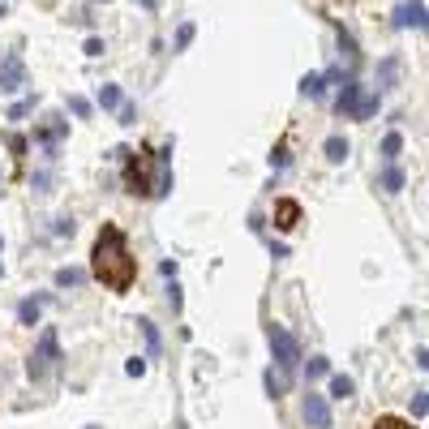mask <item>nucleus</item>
<instances>
[{"label":"nucleus","mask_w":429,"mask_h":429,"mask_svg":"<svg viewBox=\"0 0 429 429\" xmlns=\"http://www.w3.org/2000/svg\"><path fill=\"white\" fill-rule=\"evenodd\" d=\"M26 146H30V142H26L22 133H9V151L18 155V159H26Z\"/></svg>","instance_id":"nucleus-30"},{"label":"nucleus","mask_w":429,"mask_h":429,"mask_svg":"<svg viewBox=\"0 0 429 429\" xmlns=\"http://www.w3.org/2000/svg\"><path fill=\"white\" fill-rule=\"evenodd\" d=\"M361 94H365V86L356 82V77H343V90H339V99H335V112H339L343 120H352L356 103H361Z\"/></svg>","instance_id":"nucleus-9"},{"label":"nucleus","mask_w":429,"mask_h":429,"mask_svg":"<svg viewBox=\"0 0 429 429\" xmlns=\"http://www.w3.org/2000/svg\"><path fill=\"white\" fill-rule=\"evenodd\" d=\"M0 249H5V241H0Z\"/></svg>","instance_id":"nucleus-36"},{"label":"nucleus","mask_w":429,"mask_h":429,"mask_svg":"<svg viewBox=\"0 0 429 429\" xmlns=\"http://www.w3.org/2000/svg\"><path fill=\"white\" fill-rule=\"evenodd\" d=\"M90 429H94V425H90Z\"/></svg>","instance_id":"nucleus-38"},{"label":"nucleus","mask_w":429,"mask_h":429,"mask_svg":"<svg viewBox=\"0 0 429 429\" xmlns=\"http://www.w3.org/2000/svg\"><path fill=\"white\" fill-rule=\"evenodd\" d=\"M82 279H86L82 271H73V266H60V271H56V288H77Z\"/></svg>","instance_id":"nucleus-22"},{"label":"nucleus","mask_w":429,"mask_h":429,"mask_svg":"<svg viewBox=\"0 0 429 429\" xmlns=\"http://www.w3.org/2000/svg\"><path fill=\"white\" fill-rule=\"evenodd\" d=\"M300 408H305V421H309V429H330V404H326V395L309 391Z\"/></svg>","instance_id":"nucleus-8"},{"label":"nucleus","mask_w":429,"mask_h":429,"mask_svg":"<svg viewBox=\"0 0 429 429\" xmlns=\"http://www.w3.org/2000/svg\"><path fill=\"white\" fill-rule=\"evenodd\" d=\"M82 52H86V56H103V39H99V35H90Z\"/></svg>","instance_id":"nucleus-31"},{"label":"nucleus","mask_w":429,"mask_h":429,"mask_svg":"<svg viewBox=\"0 0 429 429\" xmlns=\"http://www.w3.org/2000/svg\"><path fill=\"white\" fill-rule=\"evenodd\" d=\"M395 82H400V60H395V56H387L382 65H378V94H382V90H391Z\"/></svg>","instance_id":"nucleus-12"},{"label":"nucleus","mask_w":429,"mask_h":429,"mask_svg":"<svg viewBox=\"0 0 429 429\" xmlns=\"http://www.w3.org/2000/svg\"><path fill=\"white\" fill-rule=\"evenodd\" d=\"M138 120V107L133 103H120V125H133Z\"/></svg>","instance_id":"nucleus-32"},{"label":"nucleus","mask_w":429,"mask_h":429,"mask_svg":"<svg viewBox=\"0 0 429 429\" xmlns=\"http://www.w3.org/2000/svg\"><path fill=\"white\" fill-rule=\"evenodd\" d=\"M0 275H5V266H0Z\"/></svg>","instance_id":"nucleus-35"},{"label":"nucleus","mask_w":429,"mask_h":429,"mask_svg":"<svg viewBox=\"0 0 429 429\" xmlns=\"http://www.w3.org/2000/svg\"><path fill=\"white\" fill-rule=\"evenodd\" d=\"M65 133H69V120H65V116H47L39 129H35V142L47 151V159H56V151H60V142H65Z\"/></svg>","instance_id":"nucleus-5"},{"label":"nucleus","mask_w":429,"mask_h":429,"mask_svg":"<svg viewBox=\"0 0 429 429\" xmlns=\"http://www.w3.org/2000/svg\"><path fill=\"white\" fill-rule=\"evenodd\" d=\"M369 429H421V425H412V421H404V417H391V412H382V417L369 421Z\"/></svg>","instance_id":"nucleus-17"},{"label":"nucleus","mask_w":429,"mask_h":429,"mask_svg":"<svg viewBox=\"0 0 429 429\" xmlns=\"http://www.w3.org/2000/svg\"><path fill=\"white\" fill-rule=\"evenodd\" d=\"M296 224H300V202L296 198H279L275 202V228L279 232H292Z\"/></svg>","instance_id":"nucleus-10"},{"label":"nucleus","mask_w":429,"mask_h":429,"mask_svg":"<svg viewBox=\"0 0 429 429\" xmlns=\"http://www.w3.org/2000/svg\"><path fill=\"white\" fill-rule=\"evenodd\" d=\"M404 185H408V177H404V168H395V164H391V168L382 172V189H387V194H400V189H404Z\"/></svg>","instance_id":"nucleus-18"},{"label":"nucleus","mask_w":429,"mask_h":429,"mask_svg":"<svg viewBox=\"0 0 429 429\" xmlns=\"http://www.w3.org/2000/svg\"><path fill=\"white\" fill-rule=\"evenodd\" d=\"M189 43H194V22H181V30H177V52H185Z\"/></svg>","instance_id":"nucleus-27"},{"label":"nucleus","mask_w":429,"mask_h":429,"mask_svg":"<svg viewBox=\"0 0 429 429\" xmlns=\"http://www.w3.org/2000/svg\"><path fill=\"white\" fill-rule=\"evenodd\" d=\"M35 112V94H30V99H22V103H13L9 107V120H22V116H30Z\"/></svg>","instance_id":"nucleus-25"},{"label":"nucleus","mask_w":429,"mask_h":429,"mask_svg":"<svg viewBox=\"0 0 429 429\" xmlns=\"http://www.w3.org/2000/svg\"><path fill=\"white\" fill-rule=\"evenodd\" d=\"M159 5V0H142V9H155Z\"/></svg>","instance_id":"nucleus-33"},{"label":"nucleus","mask_w":429,"mask_h":429,"mask_svg":"<svg viewBox=\"0 0 429 429\" xmlns=\"http://www.w3.org/2000/svg\"><path fill=\"white\" fill-rule=\"evenodd\" d=\"M26 86V60L18 52L0 56V90H22Z\"/></svg>","instance_id":"nucleus-6"},{"label":"nucleus","mask_w":429,"mask_h":429,"mask_svg":"<svg viewBox=\"0 0 429 429\" xmlns=\"http://www.w3.org/2000/svg\"><path fill=\"white\" fill-rule=\"evenodd\" d=\"M391 22L400 26V30H425V0H404V5H395L391 13Z\"/></svg>","instance_id":"nucleus-7"},{"label":"nucleus","mask_w":429,"mask_h":429,"mask_svg":"<svg viewBox=\"0 0 429 429\" xmlns=\"http://www.w3.org/2000/svg\"><path fill=\"white\" fill-rule=\"evenodd\" d=\"M266 339H271V352H275V365H279V369H283V374H296L300 361H305V356H300V339L292 335L288 326H279V322L266 326Z\"/></svg>","instance_id":"nucleus-4"},{"label":"nucleus","mask_w":429,"mask_h":429,"mask_svg":"<svg viewBox=\"0 0 429 429\" xmlns=\"http://www.w3.org/2000/svg\"><path fill=\"white\" fill-rule=\"evenodd\" d=\"M90 275L116 296L133 288L138 258L129 253V236L120 232V224H103L99 228V236H94V245H90Z\"/></svg>","instance_id":"nucleus-1"},{"label":"nucleus","mask_w":429,"mask_h":429,"mask_svg":"<svg viewBox=\"0 0 429 429\" xmlns=\"http://www.w3.org/2000/svg\"><path fill=\"white\" fill-rule=\"evenodd\" d=\"M352 391H356V382L348 374H335L330 378V400H352Z\"/></svg>","instance_id":"nucleus-16"},{"label":"nucleus","mask_w":429,"mask_h":429,"mask_svg":"<svg viewBox=\"0 0 429 429\" xmlns=\"http://www.w3.org/2000/svg\"><path fill=\"white\" fill-rule=\"evenodd\" d=\"M300 94H305V99H322L326 94V73H305L300 77Z\"/></svg>","instance_id":"nucleus-14"},{"label":"nucleus","mask_w":429,"mask_h":429,"mask_svg":"<svg viewBox=\"0 0 429 429\" xmlns=\"http://www.w3.org/2000/svg\"><path fill=\"white\" fill-rule=\"evenodd\" d=\"M125 159V189L133 198H168L172 194V146H138L120 151Z\"/></svg>","instance_id":"nucleus-2"},{"label":"nucleus","mask_w":429,"mask_h":429,"mask_svg":"<svg viewBox=\"0 0 429 429\" xmlns=\"http://www.w3.org/2000/svg\"><path fill=\"white\" fill-rule=\"evenodd\" d=\"M125 99H120V86H112V82H107V86H99V107H103V112H112V107H120Z\"/></svg>","instance_id":"nucleus-20"},{"label":"nucleus","mask_w":429,"mask_h":429,"mask_svg":"<svg viewBox=\"0 0 429 429\" xmlns=\"http://www.w3.org/2000/svg\"><path fill=\"white\" fill-rule=\"evenodd\" d=\"M103 5H107V0H103Z\"/></svg>","instance_id":"nucleus-37"},{"label":"nucleus","mask_w":429,"mask_h":429,"mask_svg":"<svg viewBox=\"0 0 429 429\" xmlns=\"http://www.w3.org/2000/svg\"><path fill=\"white\" fill-rule=\"evenodd\" d=\"M305 374H309V382H313V378H322V374H330V361H326V356H309V365H305Z\"/></svg>","instance_id":"nucleus-23"},{"label":"nucleus","mask_w":429,"mask_h":429,"mask_svg":"<svg viewBox=\"0 0 429 429\" xmlns=\"http://www.w3.org/2000/svg\"><path fill=\"white\" fill-rule=\"evenodd\" d=\"M60 365H65V356H60V339H56V330L47 326L39 335V343H35V352H30V361H26V374H30V382H47V378L60 374Z\"/></svg>","instance_id":"nucleus-3"},{"label":"nucleus","mask_w":429,"mask_h":429,"mask_svg":"<svg viewBox=\"0 0 429 429\" xmlns=\"http://www.w3.org/2000/svg\"><path fill=\"white\" fill-rule=\"evenodd\" d=\"M348 151H352V146H348V138H339V133L322 142V155L330 159V164H343V159H348Z\"/></svg>","instance_id":"nucleus-15"},{"label":"nucleus","mask_w":429,"mask_h":429,"mask_svg":"<svg viewBox=\"0 0 429 429\" xmlns=\"http://www.w3.org/2000/svg\"><path fill=\"white\" fill-rule=\"evenodd\" d=\"M125 374H129V378H142V374H146V356H129V365H125Z\"/></svg>","instance_id":"nucleus-29"},{"label":"nucleus","mask_w":429,"mask_h":429,"mask_svg":"<svg viewBox=\"0 0 429 429\" xmlns=\"http://www.w3.org/2000/svg\"><path fill=\"white\" fill-rule=\"evenodd\" d=\"M400 151H404V133H387L382 138V159H387V164H395Z\"/></svg>","instance_id":"nucleus-21"},{"label":"nucleus","mask_w":429,"mask_h":429,"mask_svg":"<svg viewBox=\"0 0 429 429\" xmlns=\"http://www.w3.org/2000/svg\"><path fill=\"white\" fill-rule=\"evenodd\" d=\"M425 412H429V400H425V391H417V395H412V417L425 421Z\"/></svg>","instance_id":"nucleus-28"},{"label":"nucleus","mask_w":429,"mask_h":429,"mask_svg":"<svg viewBox=\"0 0 429 429\" xmlns=\"http://www.w3.org/2000/svg\"><path fill=\"white\" fill-rule=\"evenodd\" d=\"M288 159H292V155H288V142H279V146L271 151V168H275V172H279V168H288Z\"/></svg>","instance_id":"nucleus-26"},{"label":"nucleus","mask_w":429,"mask_h":429,"mask_svg":"<svg viewBox=\"0 0 429 429\" xmlns=\"http://www.w3.org/2000/svg\"><path fill=\"white\" fill-rule=\"evenodd\" d=\"M69 112H73V116H82V120H86V116L94 112V107H90V99H82V94H69Z\"/></svg>","instance_id":"nucleus-24"},{"label":"nucleus","mask_w":429,"mask_h":429,"mask_svg":"<svg viewBox=\"0 0 429 429\" xmlns=\"http://www.w3.org/2000/svg\"><path fill=\"white\" fill-rule=\"evenodd\" d=\"M378 107H382V94H378V90H365L361 103H356V112H352V120H369V116H378Z\"/></svg>","instance_id":"nucleus-13"},{"label":"nucleus","mask_w":429,"mask_h":429,"mask_svg":"<svg viewBox=\"0 0 429 429\" xmlns=\"http://www.w3.org/2000/svg\"><path fill=\"white\" fill-rule=\"evenodd\" d=\"M138 326H142V335H146V348H151V356H159V348H164V339H159V330L151 317H138Z\"/></svg>","instance_id":"nucleus-19"},{"label":"nucleus","mask_w":429,"mask_h":429,"mask_svg":"<svg viewBox=\"0 0 429 429\" xmlns=\"http://www.w3.org/2000/svg\"><path fill=\"white\" fill-rule=\"evenodd\" d=\"M43 300H47V296H26L22 305H18V322H22V326H35V322H39Z\"/></svg>","instance_id":"nucleus-11"},{"label":"nucleus","mask_w":429,"mask_h":429,"mask_svg":"<svg viewBox=\"0 0 429 429\" xmlns=\"http://www.w3.org/2000/svg\"><path fill=\"white\" fill-rule=\"evenodd\" d=\"M0 18H5V5H0Z\"/></svg>","instance_id":"nucleus-34"}]
</instances>
